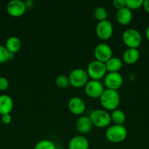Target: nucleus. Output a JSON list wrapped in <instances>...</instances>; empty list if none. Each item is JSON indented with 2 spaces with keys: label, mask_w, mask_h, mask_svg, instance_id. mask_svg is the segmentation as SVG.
I'll return each mask as SVG.
<instances>
[{
  "label": "nucleus",
  "mask_w": 149,
  "mask_h": 149,
  "mask_svg": "<svg viewBox=\"0 0 149 149\" xmlns=\"http://www.w3.org/2000/svg\"><path fill=\"white\" fill-rule=\"evenodd\" d=\"M100 103L106 111H114L117 109L121 101L119 93L117 90L105 89L101 97H99Z\"/></svg>",
  "instance_id": "f257e3e1"
},
{
  "label": "nucleus",
  "mask_w": 149,
  "mask_h": 149,
  "mask_svg": "<svg viewBox=\"0 0 149 149\" xmlns=\"http://www.w3.org/2000/svg\"><path fill=\"white\" fill-rule=\"evenodd\" d=\"M127 130L124 125H114L109 127L105 132L107 140L111 143L123 142L127 137Z\"/></svg>",
  "instance_id": "f03ea898"
},
{
  "label": "nucleus",
  "mask_w": 149,
  "mask_h": 149,
  "mask_svg": "<svg viewBox=\"0 0 149 149\" xmlns=\"http://www.w3.org/2000/svg\"><path fill=\"white\" fill-rule=\"evenodd\" d=\"M93 126L99 128L107 127L111 122V116L108 111L105 109L93 110L89 115Z\"/></svg>",
  "instance_id": "7ed1b4c3"
},
{
  "label": "nucleus",
  "mask_w": 149,
  "mask_h": 149,
  "mask_svg": "<svg viewBox=\"0 0 149 149\" xmlns=\"http://www.w3.org/2000/svg\"><path fill=\"white\" fill-rule=\"evenodd\" d=\"M86 72L89 77L91 79V80L99 81L101 79L104 78L106 75L107 69L105 63L96 61V60L91 61L88 65Z\"/></svg>",
  "instance_id": "20e7f679"
},
{
  "label": "nucleus",
  "mask_w": 149,
  "mask_h": 149,
  "mask_svg": "<svg viewBox=\"0 0 149 149\" xmlns=\"http://www.w3.org/2000/svg\"><path fill=\"white\" fill-rule=\"evenodd\" d=\"M89 78L86 70L83 68H75L71 71L69 76L70 86L75 88L85 87L89 81Z\"/></svg>",
  "instance_id": "39448f33"
},
{
  "label": "nucleus",
  "mask_w": 149,
  "mask_h": 149,
  "mask_svg": "<svg viewBox=\"0 0 149 149\" xmlns=\"http://www.w3.org/2000/svg\"><path fill=\"white\" fill-rule=\"evenodd\" d=\"M122 39L128 48L137 49L142 42V36L140 32L134 29H128L123 33Z\"/></svg>",
  "instance_id": "423d86ee"
},
{
  "label": "nucleus",
  "mask_w": 149,
  "mask_h": 149,
  "mask_svg": "<svg viewBox=\"0 0 149 149\" xmlns=\"http://www.w3.org/2000/svg\"><path fill=\"white\" fill-rule=\"evenodd\" d=\"M86 94L89 97L93 99L99 98L103 93L105 88L104 85L100 81L97 80H90L84 87Z\"/></svg>",
  "instance_id": "0eeeda50"
},
{
  "label": "nucleus",
  "mask_w": 149,
  "mask_h": 149,
  "mask_svg": "<svg viewBox=\"0 0 149 149\" xmlns=\"http://www.w3.org/2000/svg\"><path fill=\"white\" fill-rule=\"evenodd\" d=\"M122 75L119 72H108L104 77V83L107 89L112 90H118L122 86Z\"/></svg>",
  "instance_id": "6e6552de"
},
{
  "label": "nucleus",
  "mask_w": 149,
  "mask_h": 149,
  "mask_svg": "<svg viewBox=\"0 0 149 149\" xmlns=\"http://www.w3.org/2000/svg\"><path fill=\"white\" fill-rule=\"evenodd\" d=\"M113 33V26L110 20L99 21L96 26V34L102 40H108Z\"/></svg>",
  "instance_id": "1a4fd4ad"
},
{
  "label": "nucleus",
  "mask_w": 149,
  "mask_h": 149,
  "mask_svg": "<svg viewBox=\"0 0 149 149\" xmlns=\"http://www.w3.org/2000/svg\"><path fill=\"white\" fill-rule=\"evenodd\" d=\"M96 61L106 63L112 57V50L110 46L106 43H100L96 46L93 52Z\"/></svg>",
  "instance_id": "9d476101"
},
{
  "label": "nucleus",
  "mask_w": 149,
  "mask_h": 149,
  "mask_svg": "<svg viewBox=\"0 0 149 149\" xmlns=\"http://www.w3.org/2000/svg\"><path fill=\"white\" fill-rule=\"evenodd\" d=\"M26 10L25 2L20 0H12L7 4V12L13 17H18L23 15Z\"/></svg>",
  "instance_id": "9b49d317"
},
{
  "label": "nucleus",
  "mask_w": 149,
  "mask_h": 149,
  "mask_svg": "<svg viewBox=\"0 0 149 149\" xmlns=\"http://www.w3.org/2000/svg\"><path fill=\"white\" fill-rule=\"evenodd\" d=\"M68 108L72 113L81 115L86 111V103L84 100L79 97H73L68 102Z\"/></svg>",
  "instance_id": "f8f14e48"
},
{
  "label": "nucleus",
  "mask_w": 149,
  "mask_h": 149,
  "mask_svg": "<svg viewBox=\"0 0 149 149\" xmlns=\"http://www.w3.org/2000/svg\"><path fill=\"white\" fill-rule=\"evenodd\" d=\"M93 124L89 116H82L78 118L76 122V129L80 134H87L91 130Z\"/></svg>",
  "instance_id": "ddd939ff"
},
{
  "label": "nucleus",
  "mask_w": 149,
  "mask_h": 149,
  "mask_svg": "<svg viewBox=\"0 0 149 149\" xmlns=\"http://www.w3.org/2000/svg\"><path fill=\"white\" fill-rule=\"evenodd\" d=\"M89 142L85 137L77 135L72 138L68 144V149H89Z\"/></svg>",
  "instance_id": "4468645a"
},
{
  "label": "nucleus",
  "mask_w": 149,
  "mask_h": 149,
  "mask_svg": "<svg viewBox=\"0 0 149 149\" xmlns=\"http://www.w3.org/2000/svg\"><path fill=\"white\" fill-rule=\"evenodd\" d=\"M115 17L119 24L126 26L131 21L133 17L132 12L127 7L117 11Z\"/></svg>",
  "instance_id": "2eb2a0df"
},
{
  "label": "nucleus",
  "mask_w": 149,
  "mask_h": 149,
  "mask_svg": "<svg viewBox=\"0 0 149 149\" xmlns=\"http://www.w3.org/2000/svg\"><path fill=\"white\" fill-rule=\"evenodd\" d=\"M13 108V100L7 95H0V115L10 113Z\"/></svg>",
  "instance_id": "dca6fc26"
},
{
  "label": "nucleus",
  "mask_w": 149,
  "mask_h": 149,
  "mask_svg": "<svg viewBox=\"0 0 149 149\" xmlns=\"http://www.w3.org/2000/svg\"><path fill=\"white\" fill-rule=\"evenodd\" d=\"M140 58V51L138 49L127 48L123 54V61L129 65L135 63Z\"/></svg>",
  "instance_id": "f3484780"
},
{
  "label": "nucleus",
  "mask_w": 149,
  "mask_h": 149,
  "mask_svg": "<svg viewBox=\"0 0 149 149\" xmlns=\"http://www.w3.org/2000/svg\"><path fill=\"white\" fill-rule=\"evenodd\" d=\"M5 47L10 52L15 54L21 47V41L17 36H10L6 41Z\"/></svg>",
  "instance_id": "a211bd4d"
},
{
  "label": "nucleus",
  "mask_w": 149,
  "mask_h": 149,
  "mask_svg": "<svg viewBox=\"0 0 149 149\" xmlns=\"http://www.w3.org/2000/svg\"><path fill=\"white\" fill-rule=\"evenodd\" d=\"M105 63L108 72H119L123 65L122 61L117 57H112Z\"/></svg>",
  "instance_id": "6ab92c4d"
},
{
  "label": "nucleus",
  "mask_w": 149,
  "mask_h": 149,
  "mask_svg": "<svg viewBox=\"0 0 149 149\" xmlns=\"http://www.w3.org/2000/svg\"><path fill=\"white\" fill-rule=\"evenodd\" d=\"M111 116V121L115 123V125H124V122L126 120L125 113L123 111L120 109H115L112 111Z\"/></svg>",
  "instance_id": "aec40b11"
},
{
  "label": "nucleus",
  "mask_w": 149,
  "mask_h": 149,
  "mask_svg": "<svg viewBox=\"0 0 149 149\" xmlns=\"http://www.w3.org/2000/svg\"><path fill=\"white\" fill-rule=\"evenodd\" d=\"M93 15L96 20L99 21H102V20H108V10L102 7H98L94 9L93 12Z\"/></svg>",
  "instance_id": "412c9836"
},
{
  "label": "nucleus",
  "mask_w": 149,
  "mask_h": 149,
  "mask_svg": "<svg viewBox=\"0 0 149 149\" xmlns=\"http://www.w3.org/2000/svg\"><path fill=\"white\" fill-rule=\"evenodd\" d=\"M15 57V54L9 52L5 46L0 45V63H4L8 61H12Z\"/></svg>",
  "instance_id": "4be33fe9"
},
{
  "label": "nucleus",
  "mask_w": 149,
  "mask_h": 149,
  "mask_svg": "<svg viewBox=\"0 0 149 149\" xmlns=\"http://www.w3.org/2000/svg\"><path fill=\"white\" fill-rule=\"evenodd\" d=\"M55 83L57 87L61 89L67 88L69 86H70L69 77H67L65 75H63V74H60L56 78Z\"/></svg>",
  "instance_id": "5701e85b"
},
{
  "label": "nucleus",
  "mask_w": 149,
  "mask_h": 149,
  "mask_svg": "<svg viewBox=\"0 0 149 149\" xmlns=\"http://www.w3.org/2000/svg\"><path fill=\"white\" fill-rule=\"evenodd\" d=\"M34 149H56V146L49 140H42L35 145Z\"/></svg>",
  "instance_id": "b1692460"
},
{
  "label": "nucleus",
  "mask_w": 149,
  "mask_h": 149,
  "mask_svg": "<svg viewBox=\"0 0 149 149\" xmlns=\"http://www.w3.org/2000/svg\"><path fill=\"white\" fill-rule=\"evenodd\" d=\"M143 4V0H126V7L129 10H137Z\"/></svg>",
  "instance_id": "393cba45"
},
{
  "label": "nucleus",
  "mask_w": 149,
  "mask_h": 149,
  "mask_svg": "<svg viewBox=\"0 0 149 149\" xmlns=\"http://www.w3.org/2000/svg\"><path fill=\"white\" fill-rule=\"evenodd\" d=\"M10 83L5 77H0V91H5L8 89Z\"/></svg>",
  "instance_id": "a878e982"
},
{
  "label": "nucleus",
  "mask_w": 149,
  "mask_h": 149,
  "mask_svg": "<svg viewBox=\"0 0 149 149\" xmlns=\"http://www.w3.org/2000/svg\"><path fill=\"white\" fill-rule=\"evenodd\" d=\"M112 6L118 10H121L126 7V0H114L112 1Z\"/></svg>",
  "instance_id": "bb28decb"
},
{
  "label": "nucleus",
  "mask_w": 149,
  "mask_h": 149,
  "mask_svg": "<svg viewBox=\"0 0 149 149\" xmlns=\"http://www.w3.org/2000/svg\"><path fill=\"white\" fill-rule=\"evenodd\" d=\"M1 120L3 124L4 125H9L12 122V116L10 113H7V114L1 115Z\"/></svg>",
  "instance_id": "cd10ccee"
},
{
  "label": "nucleus",
  "mask_w": 149,
  "mask_h": 149,
  "mask_svg": "<svg viewBox=\"0 0 149 149\" xmlns=\"http://www.w3.org/2000/svg\"><path fill=\"white\" fill-rule=\"evenodd\" d=\"M143 7L144 8V10L148 13H149V0H145V1H143Z\"/></svg>",
  "instance_id": "c85d7f7f"
},
{
  "label": "nucleus",
  "mask_w": 149,
  "mask_h": 149,
  "mask_svg": "<svg viewBox=\"0 0 149 149\" xmlns=\"http://www.w3.org/2000/svg\"><path fill=\"white\" fill-rule=\"evenodd\" d=\"M145 36H146V38L148 39V40L149 41V26H148L147 29H146L145 30Z\"/></svg>",
  "instance_id": "c756f323"
},
{
  "label": "nucleus",
  "mask_w": 149,
  "mask_h": 149,
  "mask_svg": "<svg viewBox=\"0 0 149 149\" xmlns=\"http://www.w3.org/2000/svg\"><path fill=\"white\" fill-rule=\"evenodd\" d=\"M56 149H63V148H56Z\"/></svg>",
  "instance_id": "7c9ffc66"
}]
</instances>
